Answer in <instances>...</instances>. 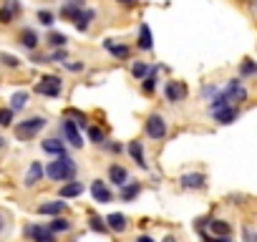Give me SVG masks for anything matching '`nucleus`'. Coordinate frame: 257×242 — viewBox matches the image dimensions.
Returning <instances> with one entry per match:
<instances>
[{"mask_svg":"<svg viewBox=\"0 0 257 242\" xmlns=\"http://www.w3.org/2000/svg\"><path fill=\"white\" fill-rule=\"evenodd\" d=\"M76 162L66 154V157H53V162H48L46 167V177L51 182H58V184H68V182H76Z\"/></svg>","mask_w":257,"mask_h":242,"instance_id":"nucleus-1","label":"nucleus"},{"mask_svg":"<svg viewBox=\"0 0 257 242\" xmlns=\"http://www.w3.org/2000/svg\"><path fill=\"white\" fill-rule=\"evenodd\" d=\"M46 124H48V118L43 116V113H36V116H28V118H23L21 124H16V137L21 139V142H31L33 137H38L43 129H46Z\"/></svg>","mask_w":257,"mask_h":242,"instance_id":"nucleus-2","label":"nucleus"},{"mask_svg":"<svg viewBox=\"0 0 257 242\" xmlns=\"http://www.w3.org/2000/svg\"><path fill=\"white\" fill-rule=\"evenodd\" d=\"M144 132H147L149 139H154V142H164V139H167V116L159 113V111L149 113L147 121H144Z\"/></svg>","mask_w":257,"mask_h":242,"instance_id":"nucleus-3","label":"nucleus"},{"mask_svg":"<svg viewBox=\"0 0 257 242\" xmlns=\"http://www.w3.org/2000/svg\"><path fill=\"white\" fill-rule=\"evenodd\" d=\"M61 91H63V81H61V76H53V73L41 76V81L36 83V93H38V96L58 98V96H61Z\"/></svg>","mask_w":257,"mask_h":242,"instance_id":"nucleus-4","label":"nucleus"},{"mask_svg":"<svg viewBox=\"0 0 257 242\" xmlns=\"http://www.w3.org/2000/svg\"><path fill=\"white\" fill-rule=\"evenodd\" d=\"M23 234H26L28 242H58V234H53V232L48 229V224H41V222L26 224Z\"/></svg>","mask_w":257,"mask_h":242,"instance_id":"nucleus-5","label":"nucleus"},{"mask_svg":"<svg viewBox=\"0 0 257 242\" xmlns=\"http://www.w3.org/2000/svg\"><path fill=\"white\" fill-rule=\"evenodd\" d=\"M222 91H224V96L229 98L232 106H239V103L247 101V88L242 86V78H229L227 86H224Z\"/></svg>","mask_w":257,"mask_h":242,"instance_id":"nucleus-6","label":"nucleus"},{"mask_svg":"<svg viewBox=\"0 0 257 242\" xmlns=\"http://www.w3.org/2000/svg\"><path fill=\"white\" fill-rule=\"evenodd\" d=\"M187 96H189V88H187L184 81H167V83H164V98H167L169 103H179V101H184Z\"/></svg>","mask_w":257,"mask_h":242,"instance_id":"nucleus-7","label":"nucleus"},{"mask_svg":"<svg viewBox=\"0 0 257 242\" xmlns=\"http://www.w3.org/2000/svg\"><path fill=\"white\" fill-rule=\"evenodd\" d=\"M61 132H63V139H66L73 149H81V147L86 144L83 137H81V129L73 124L71 118H63V121H61Z\"/></svg>","mask_w":257,"mask_h":242,"instance_id":"nucleus-8","label":"nucleus"},{"mask_svg":"<svg viewBox=\"0 0 257 242\" xmlns=\"http://www.w3.org/2000/svg\"><path fill=\"white\" fill-rule=\"evenodd\" d=\"M66 209H68V202L66 199H48V202H43V204H38L36 207V212L38 214H43V217H61V214H66Z\"/></svg>","mask_w":257,"mask_h":242,"instance_id":"nucleus-9","label":"nucleus"},{"mask_svg":"<svg viewBox=\"0 0 257 242\" xmlns=\"http://www.w3.org/2000/svg\"><path fill=\"white\" fill-rule=\"evenodd\" d=\"M179 187L182 189H189V192H199L207 187V177L202 172H187L179 177Z\"/></svg>","mask_w":257,"mask_h":242,"instance_id":"nucleus-10","label":"nucleus"},{"mask_svg":"<svg viewBox=\"0 0 257 242\" xmlns=\"http://www.w3.org/2000/svg\"><path fill=\"white\" fill-rule=\"evenodd\" d=\"M43 177H46V167H43L41 162H31V167H28V172H26V177H23V187H26V189H33V187L41 184Z\"/></svg>","mask_w":257,"mask_h":242,"instance_id":"nucleus-11","label":"nucleus"},{"mask_svg":"<svg viewBox=\"0 0 257 242\" xmlns=\"http://www.w3.org/2000/svg\"><path fill=\"white\" fill-rule=\"evenodd\" d=\"M91 197H93V202H98V204H108V202L113 199V194H111V189H108V182L93 179V182H91Z\"/></svg>","mask_w":257,"mask_h":242,"instance_id":"nucleus-12","label":"nucleus"},{"mask_svg":"<svg viewBox=\"0 0 257 242\" xmlns=\"http://www.w3.org/2000/svg\"><path fill=\"white\" fill-rule=\"evenodd\" d=\"M81 11H86V0H66V3L61 6V18L73 23Z\"/></svg>","mask_w":257,"mask_h":242,"instance_id":"nucleus-13","label":"nucleus"},{"mask_svg":"<svg viewBox=\"0 0 257 242\" xmlns=\"http://www.w3.org/2000/svg\"><path fill=\"white\" fill-rule=\"evenodd\" d=\"M18 43L26 48V51H31V53H36V48L41 46V36L33 31V28H23L21 33H18Z\"/></svg>","mask_w":257,"mask_h":242,"instance_id":"nucleus-14","label":"nucleus"},{"mask_svg":"<svg viewBox=\"0 0 257 242\" xmlns=\"http://www.w3.org/2000/svg\"><path fill=\"white\" fill-rule=\"evenodd\" d=\"M106 224H108V232L123 234L128 229V217L121 214V212H111V214H106Z\"/></svg>","mask_w":257,"mask_h":242,"instance_id":"nucleus-15","label":"nucleus"},{"mask_svg":"<svg viewBox=\"0 0 257 242\" xmlns=\"http://www.w3.org/2000/svg\"><path fill=\"white\" fill-rule=\"evenodd\" d=\"M18 13H21L18 0H6V3L0 6V23H3V26H11V23L16 21Z\"/></svg>","mask_w":257,"mask_h":242,"instance_id":"nucleus-16","label":"nucleus"},{"mask_svg":"<svg viewBox=\"0 0 257 242\" xmlns=\"http://www.w3.org/2000/svg\"><path fill=\"white\" fill-rule=\"evenodd\" d=\"M126 152H128V157L134 159V164L137 167H142V169H149V164H147V152H144V147H142V142H128V147H126Z\"/></svg>","mask_w":257,"mask_h":242,"instance_id":"nucleus-17","label":"nucleus"},{"mask_svg":"<svg viewBox=\"0 0 257 242\" xmlns=\"http://www.w3.org/2000/svg\"><path fill=\"white\" fill-rule=\"evenodd\" d=\"M139 194H142V182H137V179H128V182L118 189V199H121V202H134Z\"/></svg>","mask_w":257,"mask_h":242,"instance_id":"nucleus-18","label":"nucleus"},{"mask_svg":"<svg viewBox=\"0 0 257 242\" xmlns=\"http://www.w3.org/2000/svg\"><path fill=\"white\" fill-rule=\"evenodd\" d=\"M41 149H43L46 154H51V157H66V144H63L58 137L43 139V142H41Z\"/></svg>","mask_w":257,"mask_h":242,"instance_id":"nucleus-19","label":"nucleus"},{"mask_svg":"<svg viewBox=\"0 0 257 242\" xmlns=\"http://www.w3.org/2000/svg\"><path fill=\"white\" fill-rule=\"evenodd\" d=\"M212 116H214L217 124L227 127V124H232V121H237V116H239V106H227V108H219V111H214Z\"/></svg>","mask_w":257,"mask_h":242,"instance_id":"nucleus-20","label":"nucleus"},{"mask_svg":"<svg viewBox=\"0 0 257 242\" xmlns=\"http://www.w3.org/2000/svg\"><path fill=\"white\" fill-rule=\"evenodd\" d=\"M128 179H132V177H128L126 167H121V164H111V167H108V182H111V184H116L118 189H121Z\"/></svg>","mask_w":257,"mask_h":242,"instance_id":"nucleus-21","label":"nucleus"},{"mask_svg":"<svg viewBox=\"0 0 257 242\" xmlns=\"http://www.w3.org/2000/svg\"><path fill=\"white\" fill-rule=\"evenodd\" d=\"M48 229H51L53 234H68V232H73V222H71L66 214H61V217H53V219L48 222Z\"/></svg>","mask_w":257,"mask_h":242,"instance_id":"nucleus-22","label":"nucleus"},{"mask_svg":"<svg viewBox=\"0 0 257 242\" xmlns=\"http://www.w3.org/2000/svg\"><path fill=\"white\" fill-rule=\"evenodd\" d=\"M207 232H209L212 237H224V234H232V224H229L227 219H217V217H212L209 224H207Z\"/></svg>","mask_w":257,"mask_h":242,"instance_id":"nucleus-23","label":"nucleus"},{"mask_svg":"<svg viewBox=\"0 0 257 242\" xmlns=\"http://www.w3.org/2000/svg\"><path fill=\"white\" fill-rule=\"evenodd\" d=\"M137 46H139L144 53H149V51L154 48V36H152L149 23H142V26H139V41H137Z\"/></svg>","mask_w":257,"mask_h":242,"instance_id":"nucleus-24","label":"nucleus"},{"mask_svg":"<svg viewBox=\"0 0 257 242\" xmlns=\"http://www.w3.org/2000/svg\"><path fill=\"white\" fill-rule=\"evenodd\" d=\"M96 21V11H91V8H86V11H81L78 16H76V21H73V26H76V31H81V33H86L88 28H91V23Z\"/></svg>","mask_w":257,"mask_h":242,"instance_id":"nucleus-25","label":"nucleus"},{"mask_svg":"<svg viewBox=\"0 0 257 242\" xmlns=\"http://www.w3.org/2000/svg\"><path fill=\"white\" fill-rule=\"evenodd\" d=\"M81 194H83L81 182H68V184H61V189H58V199H76Z\"/></svg>","mask_w":257,"mask_h":242,"instance_id":"nucleus-26","label":"nucleus"},{"mask_svg":"<svg viewBox=\"0 0 257 242\" xmlns=\"http://www.w3.org/2000/svg\"><path fill=\"white\" fill-rule=\"evenodd\" d=\"M103 48L113 56V58H132V48H128L126 43H113V41H103Z\"/></svg>","mask_w":257,"mask_h":242,"instance_id":"nucleus-27","label":"nucleus"},{"mask_svg":"<svg viewBox=\"0 0 257 242\" xmlns=\"http://www.w3.org/2000/svg\"><path fill=\"white\" fill-rule=\"evenodd\" d=\"M26 106H28V91H16V93L11 96V106H8V108L16 113V111H23Z\"/></svg>","mask_w":257,"mask_h":242,"instance_id":"nucleus-28","label":"nucleus"},{"mask_svg":"<svg viewBox=\"0 0 257 242\" xmlns=\"http://www.w3.org/2000/svg\"><path fill=\"white\" fill-rule=\"evenodd\" d=\"M88 229H91V232H98V234H108V224H106V217H98V214H88Z\"/></svg>","mask_w":257,"mask_h":242,"instance_id":"nucleus-29","label":"nucleus"},{"mask_svg":"<svg viewBox=\"0 0 257 242\" xmlns=\"http://www.w3.org/2000/svg\"><path fill=\"white\" fill-rule=\"evenodd\" d=\"M66 118H71L78 129H88V116L83 111H78V108H68L66 111Z\"/></svg>","mask_w":257,"mask_h":242,"instance_id":"nucleus-30","label":"nucleus"},{"mask_svg":"<svg viewBox=\"0 0 257 242\" xmlns=\"http://www.w3.org/2000/svg\"><path fill=\"white\" fill-rule=\"evenodd\" d=\"M46 43L51 46V48H66V43H68V36L66 33H56V31H51L48 33V38H46Z\"/></svg>","mask_w":257,"mask_h":242,"instance_id":"nucleus-31","label":"nucleus"},{"mask_svg":"<svg viewBox=\"0 0 257 242\" xmlns=\"http://www.w3.org/2000/svg\"><path fill=\"white\" fill-rule=\"evenodd\" d=\"M157 81H159V71H157V68H152V73L142 81V91H144L147 96H152V93H154V88H157Z\"/></svg>","mask_w":257,"mask_h":242,"instance_id":"nucleus-32","label":"nucleus"},{"mask_svg":"<svg viewBox=\"0 0 257 242\" xmlns=\"http://www.w3.org/2000/svg\"><path fill=\"white\" fill-rule=\"evenodd\" d=\"M149 73H152V68H149L144 61H134V66H132V76H134L137 81H144Z\"/></svg>","mask_w":257,"mask_h":242,"instance_id":"nucleus-33","label":"nucleus"},{"mask_svg":"<svg viewBox=\"0 0 257 242\" xmlns=\"http://www.w3.org/2000/svg\"><path fill=\"white\" fill-rule=\"evenodd\" d=\"M227 106H232V103H229V98L224 96V91L219 88V93H217V96L209 101V111L214 113V111H219V108H227Z\"/></svg>","mask_w":257,"mask_h":242,"instance_id":"nucleus-34","label":"nucleus"},{"mask_svg":"<svg viewBox=\"0 0 257 242\" xmlns=\"http://www.w3.org/2000/svg\"><path fill=\"white\" fill-rule=\"evenodd\" d=\"M252 76H257V63L247 58L239 63V78H252Z\"/></svg>","mask_w":257,"mask_h":242,"instance_id":"nucleus-35","label":"nucleus"},{"mask_svg":"<svg viewBox=\"0 0 257 242\" xmlns=\"http://www.w3.org/2000/svg\"><path fill=\"white\" fill-rule=\"evenodd\" d=\"M88 139H91V144H96V147H103V142H106V134H103V129H98V127H88Z\"/></svg>","mask_w":257,"mask_h":242,"instance_id":"nucleus-36","label":"nucleus"},{"mask_svg":"<svg viewBox=\"0 0 257 242\" xmlns=\"http://www.w3.org/2000/svg\"><path fill=\"white\" fill-rule=\"evenodd\" d=\"M36 18H38V23L46 26V28H53V23H56V13H51V11H38Z\"/></svg>","mask_w":257,"mask_h":242,"instance_id":"nucleus-37","label":"nucleus"},{"mask_svg":"<svg viewBox=\"0 0 257 242\" xmlns=\"http://www.w3.org/2000/svg\"><path fill=\"white\" fill-rule=\"evenodd\" d=\"M0 66H6V68H21V58H16L11 53H0Z\"/></svg>","mask_w":257,"mask_h":242,"instance_id":"nucleus-38","label":"nucleus"},{"mask_svg":"<svg viewBox=\"0 0 257 242\" xmlns=\"http://www.w3.org/2000/svg\"><path fill=\"white\" fill-rule=\"evenodd\" d=\"M66 61H68V51L66 48H58V51H53L48 56V63H66Z\"/></svg>","mask_w":257,"mask_h":242,"instance_id":"nucleus-39","label":"nucleus"},{"mask_svg":"<svg viewBox=\"0 0 257 242\" xmlns=\"http://www.w3.org/2000/svg\"><path fill=\"white\" fill-rule=\"evenodd\" d=\"M13 118L16 113L11 108H0V127H13Z\"/></svg>","mask_w":257,"mask_h":242,"instance_id":"nucleus-40","label":"nucleus"},{"mask_svg":"<svg viewBox=\"0 0 257 242\" xmlns=\"http://www.w3.org/2000/svg\"><path fill=\"white\" fill-rule=\"evenodd\" d=\"M217 93H219V88H217L214 83H207V86L202 88V98H209V101H212V98H214Z\"/></svg>","mask_w":257,"mask_h":242,"instance_id":"nucleus-41","label":"nucleus"},{"mask_svg":"<svg viewBox=\"0 0 257 242\" xmlns=\"http://www.w3.org/2000/svg\"><path fill=\"white\" fill-rule=\"evenodd\" d=\"M103 149H106L108 154H121V152H123V147H121L118 142H103Z\"/></svg>","mask_w":257,"mask_h":242,"instance_id":"nucleus-42","label":"nucleus"},{"mask_svg":"<svg viewBox=\"0 0 257 242\" xmlns=\"http://www.w3.org/2000/svg\"><path fill=\"white\" fill-rule=\"evenodd\" d=\"M242 239L244 242H257V232L252 227H242Z\"/></svg>","mask_w":257,"mask_h":242,"instance_id":"nucleus-43","label":"nucleus"},{"mask_svg":"<svg viewBox=\"0 0 257 242\" xmlns=\"http://www.w3.org/2000/svg\"><path fill=\"white\" fill-rule=\"evenodd\" d=\"M63 66H66V68H68V71H71V73H81V71H83V68H86V66H83V63H81V61H76V63H71V61H66V63H63Z\"/></svg>","mask_w":257,"mask_h":242,"instance_id":"nucleus-44","label":"nucleus"},{"mask_svg":"<svg viewBox=\"0 0 257 242\" xmlns=\"http://www.w3.org/2000/svg\"><path fill=\"white\" fill-rule=\"evenodd\" d=\"M31 61H33V63H48V56H43V53H41V56H38V53H31Z\"/></svg>","mask_w":257,"mask_h":242,"instance_id":"nucleus-45","label":"nucleus"},{"mask_svg":"<svg viewBox=\"0 0 257 242\" xmlns=\"http://www.w3.org/2000/svg\"><path fill=\"white\" fill-rule=\"evenodd\" d=\"M116 3H118V6H123V8H134V6L139 3V0H116Z\"/></svg>","mask_w":257,"mask_h":242,"instance_id":"nucleus-46","label":"nucleus"},{"mask_svg":"<svg viewBox=\"0 0 257 242\" xmlns=\"http://www.w3.org/2000/svg\"><path fill=\"white\" fill-rule=\"evenodd\" d=\"M134 242H157V239H154L152 234H139V237H137Z\"/></svg>","mask_w":257,"mask_h":242,"instance_id":"nucleus-47","label":"nucleus"},{"mask_svg":"<svg viewBox=\"0 0 257 242\" xmlns=\"http://www.w3.org/2000/svg\"><path fill=\"white\" fill-rule=\"evenodd\" d=\"M6 227H8V222H6V214H3V212H0V234H3V232H6Z\"/></svg>","mask_w":257,"mask_h":242,"instance_id":"nucleus-48","label":"nucleus"},{"mask_svg":"<svg viewBox=\"0 0 257 242\" xmlns=\"http://www.w3.org/2000/svg\"><path fill=\"white\" fill-rule=\"evenodd\" d=\"M212 242H232V234H224V237H212Z\"/></svg>","mask_w":257,"mask_h":242,"instance_id":"nucleus-49","label":"nucleus"},{"mask_svg":"<svg viewBox=\"0 0 257 242\" xmlns=\"http://www.w3.org/2000/svg\"><path fill=\"white\" fill-rule=\"evenodd\" d=\"M162 242H177V237H174V234H164Z\"/></svg>","mask_w":257,"mask_h":242,"instance_id":"nucleus-50","label":"nucleus"},{"mask_svg":"<svg viewBox=\"0 0 257 242\" xmlns=\"http://www.w3.org/2000/svg\"><path fill=\"white\" fill-rule=\"evenodd\" d=\"M3 147H6V139H3V137H0V149H3Z\"/></svg>","mask_w":257,"mask_h":242,"instance_id":"nucleus-51","label":"nucleus"}]
</instances>
